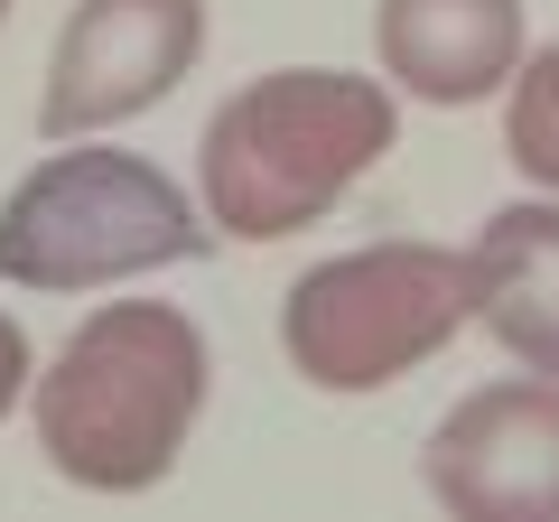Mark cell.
<instances>
[{"label": "cell", "instance_id": "obj_1", "mask_svg": "<svg viewBox=\"0 0 559 522\" xmlns=\"http://www.w3.org/2000/svg\"><path fill=\"white\" fill-rule=\"evenodd\" d=\"M205 327L168 299H112L57 345L47 373H28V420L66 485L84 495H150L178 476L187 439L205 420Z\"/></svg>", "mask_w": 559, "mask_h": 522}, {"label": "cell", "instance_id": "obj_2", "mask_svg": "<svg viewBox=\"0 0 559 522\" xmlns=\"http://www.w3.org/2000/svg\"><path fill=\"white\" fill-rule=\"evenodd\" d=\"M401 141V103L382 75L345 66H271L215 103L197 141V205L234 242H280L336 215L345 187Z\"/></svg>", "mask_w": 559, "mask_h": 522}, {"label": "cell", "instance_id": "obj_3", "mask_svg": "<svg viewBox=\"0 0 559 522\" xmlns=\"http://www.w3.org/2000/svg\"><path fill=\"white\" fill-rule=\"evenodd\" d=\"M215 224L205 205L140 150H47L10 197H0V281L66 299V289H112L168 261H205Z\"/></svg>", "mask_w": 559, "mask_h": 522}, {"label": "cell", "instance_id": "obj_4", "mask_svg": "<svg viewBox=\"0 0 559 522\" xmlns=\"http://www.w3.org/2000/svg\"><path fill=\"white\" fill-rule=\"evenodd\" d=\"M476 318V281L466 252L448 242H355V252L318 261L280 299V355L308 392H382V382L419 373L457 327Z\"/></svg>", "mask_w": 559, "mask_h": 522}, {"label": "cell", "instance_id": "obj_5", "mask_svg": "<svg viewBox=\"0 0 559 522\" xmlns=\"http://www.w3.org/2000/svg\"><path fill=\"white\" fill-rule=\"evenodd\" d=\"M205 57V0H75L47 57V141H94L121 131L150 103H168Z\"/></svg>", "mask_w": 559, "mask_h": 522}, {"label": "cell", "instance_id": "obj_6", "mask_svg": "<svg viewBox=\"0 0 559 522\" xmlns=\"http://www.w3.org/2000/svg\"><path fill=\"white\" fill-rule=\"evenodd\" d=\"M419 485L457 522H559V382L503 373L466 392L419 448Z\"/></svg>", "mask_w": 559, "mask_h": 522}, {"label": "cell", "instance_id": "obj_7", "mask_svg": "<svg viewBox=\"0 0 559 522\" xmlns=\"http://www.w3.org/2000/svg\"><path fill=\"white\" fill-rule=\"evenodd\" d=\"M373 47L392 94L419 103H485L522 66V0H373Z\"/></svg>", "mask_w": 559, "mask_h": 522}, {"label": "cell", "instance_id": "obj_8", "mask_svg": "<svg viewBox=\"0 0 559 522\" xmlns=\"http://www.w3.org/2000/svg\"><path fill=\"white\" fill-rule=\"evenodd\" d=\"M476 281V327L522 364V373L559 382V197L495 205L466 252Z\"/></svg>", "mask_w": 559, "mask_h": 522}, {"label": "cell", "instance_id": "obj_9", "mask_svg": "<svg viewBox=\"0 0 559 522\" xmlns=\"http://www.w3.org/2000/svg\"><path fill=\"white\" fill-rule=\"evenodd\" d=\"M503 159H513L540 197H559V38L540 47V57L522 47V66L503 75Z\"/></svg>", "mask_w": 559, "mask_h": 522}, {"label": "cell", "instance_id": "obj_10", "mask_svg": "<svg viewBox=\"0 0 559 522\" xmlns=\"http://www.w3.org/2000/svg\"><path fill=\"white\" fill-rule=\"evenodd\" d=\"M28 373H38V355H28V336H20V318L0 308V420L20 411V392H28Z\"/></svg>", "mask_w": 559, "mask_h": 522}, {"label": "cell", "instance_id": "obj_11", "mask_svg": "<svg viewBox=\"0 0 559 522\" xmlns=\"http://www.w3.org/2000/svg\"><path fill=\"white\" fill-rule=\"evenodd\" d=\"M0 20H10V0H0Z\"/></svg>", "mask_w": 559, "mask_h": 522}]
</instances>
